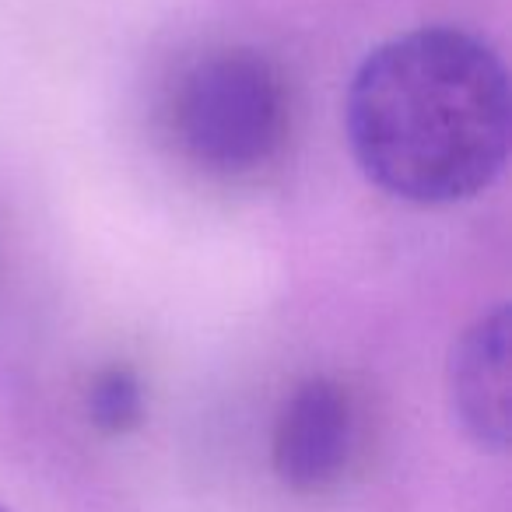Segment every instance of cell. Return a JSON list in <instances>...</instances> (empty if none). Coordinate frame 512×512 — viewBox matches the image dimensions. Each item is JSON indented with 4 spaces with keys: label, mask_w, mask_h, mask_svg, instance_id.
Instances as JSON below:
<instances>
[{
    "label": "cell",
    "mask_w": 512,
    "mask_h": 512,
    "mask_svg": "<svg viewBox=\"0 0 512 512\" xmlns=\"http://www.w3.org/2000/svg\"><path fill=\"white\" fill-rule=\"evenodd\" d=\"M348 144L383 193L446 207L495 183L509 158V78L488 43L432 25L386 39L348 88Z\"/></svg>",
    "instance_id": "obj_1"
},
{
    "label": "cell",
    "mask_w": 512,
    "mask_h": 512,
    "mask_svg": "<svg viewBox=\"0 0 512 512\" xmlns=\"http://www.w3.org/2000/svg\"><path fill=\"white\" fill-rule=\"evenodd\" d=\"M172 134L211 176H249L278 158L288 134L281 74L253 50H218L190 64L172 92Z\"/></svg>",
    "instance_id": "obj_2"
},
{
    "label": "cell",
    "mask_w": 512,
    "mask_h": 512,
    "mask_svg": "<svg viewBox=\"0 0 512 512\" xmlns=\"http://www.w3.org/2000/svg\"><path fill=\"white\" fill-rule=\"evenodd\" d=\"M355 449V404L341 383L313 376L295 386L274 425V474L299 495H316L341 481Z\"/></svg>",
    "instance_id": "obj_3"
},
{
    "label": "cell",
    "mask_w": 512,
    "mask_h": 512,
    "mask_svg": "<svg viewBox=\"0 0 512 512\" xmlns=\"http://www.w3.org/2000/svg\"><path fill=\"white\" fill-rule=\"evenodd\" d=\"M449 404L467 432L488 453L509 446V309L498 306L470 323L449 355Z\"/></svg>",
    "instance_id": "obj_4"
},
{
    "label": "cell",
    "mask_w": 512,
    "mask_h": 512,
    "mask_svg": "<svg viewBox=\"0 0 512 512\" xmlns=\"http://www.w3.org/2000/svg\"><path fill=\"white\" fill-rule=\"evenodd\" d=\"M88 418L99 432H134L144 418V390L130 365H109L88 386Z\"/></svg>",
    "instance_id": "obj_5"
},
{
    "label": "cell",
    "mask_w": 512,
    "mask_h": 512,
    "mask_svg": "<svg viewBox=\"0 0 512 512\" xmlns=\"http://www.w3.org/2000/svg\"><path fill=\"white\" fill-rule=\"evenodd\" d=\"M0 512H4V509H0Z\"/></svg>",
    "instance_id": "obj_6"
}]
</instances>
